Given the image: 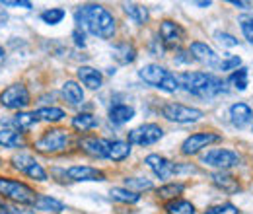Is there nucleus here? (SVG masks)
<instances>
[{"instance_id": "ddd939ff", "label": "nucleus", "mask_w": 253, "mask_h": 214, "mask_svg": "<svg viewBox=\"0 0 253 214\" xmlns=\"http://www.w3.org/2000/svg\"><path fill=\"white\" fill-rule=\"evenodd\" d=\"M222 140V136L218 132H211V130H203V132H193L189 134L181 146H179V152L181 156H197L199 152H203L205 148H209L211 144Z\"/></svg>"}, {"instance_id": "ea45409f", "label": "nucleus", "mask_w": 253, "mask_h": 214, "mask_svg": "<svg viewBox=\"0 0 253 214\" xmlns=\"http://www.w3.org/2000/svg\"><path fill=\"white\" fill-rule=\"evenodd\" d=\"M0 214H28L20 205H14L10 201L0 199Z\"/></svg>"}, {"instance_id": "412c9836", "label": "nucleus", "mask_w": 253, "mask_h": 214, "mask_svg": "<svg viewBox=\"0 0 253 214\" xmlns=\"http://www.w3.org/2000/svg\"><path fill=\"white\" fill-rule=\"evenodd\" d=\"M136 57H138V51L130 41H115L111 45V59L121 66L132 64L136 61Z\"/></svg>"}, {"instance_id": "9d476101", "label": "nucleus", "mask_w": 253, "mask_h": 214, "mask_svg": "<svg viewBox=\"0 0 253 214\" xmlns=\"http://www.w3.org/2000/svg\"><path fill=\"white\" fill-rule=\"evenodd\" d=\"M166 130L158 123H142L126 132V142L130 146H154L164 138Z\"/></svg>"}, {"instance_id": "9b49d317", "label": "nucleus", "mask_w": 253, "mask_h": 214, "mask_svg": "<svg viewBox=\"0 0 253 214\" xmlns=\"http://www.w3.org/2000/svg\"><path fill=\"white\" fill-rule=\"evenodd\" d=\"M158 39L166 51H179L185 41V30L175 20H162L158 26Z\"/></svg>"}, {"instance_id": "c03bdc74", "label": "nucleus", "mask_w": 253, "mask_h": 214, "mask_svg": "<svg viewBox=\"0 0 253 214\" xmlns=\"http://www.w3.org/2000/svg\"><path fill=\"white\" fill-rule=\"evenodd\" d=\"M173 61L177 62V64H191L193 62V57H191V53L189 51H177V55L173 57Z\"/></svg>"}, {"instance_id": "de8ad7c7", "label": "nucleus", "mask_w": 253, "mask_h": 214, "mask_svg": "<svg viewBox=\"0 0 253 214\" xmlns=\"http://www.w3.org/2000/svg\"><path fill=\"white\" fill-rule=\"evenodd\" d=\"M115 72H117V68H115V66H113V68H111V66L107 68V74H115Z\"/></svg>"}, {"instance_id": "dca6fc26", "label": "nucleus", "mask_w": 253, "mask_h": 214, "mask_svg": "<svg viewBox=\"0 0 253 214\" xmlns=\"http://www.w3.org/2000/svg\"><path fill=\"white\" fill-rule=\"evenodd\" d=\"M187 51L191 53L193 61L203 64V66H209V68L216 70L218 64H220V57L216 55V51H214L211 45H207L205 41H199V39H197V41H191Z\"/></svg>"}, {"instance_id": "79ce46f5", "label": "nucleus", "mask_w": 253, "mask_h": 214, "mask_svg": "<svg viewBox=\"0 0 253 214\" xmlns=\"http://www.w3.org/2000/svg\"><path fill=\"white\" fill-rule=\"evenodd\" d=\"M148 53H150L152 57H164V55H166V47L162 45V41H160L158 37H152V39H150V43H148Z\"/></svg>"}, {"instance_id": "6e6552de", "label": "nucleus", "mask_w": 253, "mask_h": 214, "mask_svg": "<svg viewBox=\"0 0 253 214\" xmlns=\"http://www.w3.org/2000/svg\"><path fill=\"white\" fill-rule=\"evenodd\" d=\"M32 103V93L24 82H14L0 92V105L8 111H26Z\"/></svg>"}, {"instance_id": "72a5a7b5", "label": "nucleus", "mask_w": 253, "mask_h": 214, "mask_svg": "<svg viewBox=\"0 0 253 214\" xmlns=\"http://www.w3.org/2000/svg\"><path fill=\"white\" fill-rule=\"evenodd\" d=\"M123 187L134 191V193H138V195L156 189L154 183H152V179H146V177H125V179H123Z\"/></svg>"}, {"instance_id": "4468645a", "label": "nucleus", "mask_w": 253, "mask_h": 214, "mask_svg": "<svg viewBox=\"0 0 253 214\" xmlns=\"http://www.w3.org/2000/svg\"><path fill=\"white\" fill-rule=\"evenodd\" d=\"M64 177H68L74 183H103L107 175L94 166H84V164H74L64 170Z\"/></svg>"}, {"instance_id": "c756f323", "label": "nucleus", "mask_w": 253, "mask_h": 214, "mask_svg": "<svg viewBox=\"0 0 253 214\" xmlns=\"http://www.w3.org/2000/svg\"><path fill=\"white\" fill-rule=\"evenodd\" d=\"M162 211H164V214H199L195 203H191L189 199H183V197L169 201V203H164Z\"/></svg>"}, {"instance_id": "e433bc0d", "label": "nucleus", "mask_w": 253, "mask_h": 214, "mask_svg": "<svg viewBox=\"0 0 253 214\" xmlns=\"http://www.w3.org/2000/svg\"><path fill=\"white\" fill-rule=\"evenodd\" d=\"M238 24H240V30L244 33V37L248 39V43L253 45V14H244L238 18Z\"/></svg>"}, {"instance_id": "09e8293b", "label": "nucleus", "mask_w": 253, "mask_h": 214, "mask_svg": "<svg viewBox=\"0 0 253 214\" xmlns=\"http://www.w3.org/2000/svg\"><path fill=\"white\" fill-rule=\"evenodd\" d=\"M252 132H253V125H252Z\"/></svg>"}, {"instance_id": "5701e85b", "label": "nucleus", "mask_w": 253, "mask_h": 214, "mask_svg": "<svg viewBox=\"0 0 253 214\" xmlns=\"http://www.w3.org/2000/svg\"><path fill=\"white\" fill-rule=\"evenodd\" d=\"M32 209L43 214H63V211H66V205H64L61 199H57V197L41 195V193H39Z\"/></svg>"}, {"instance_id": "39448f33", "label": "nucleus", "mask_w": 253, "mask_h": 214, "mask_svg": "<svg viewBox=\"0 0 253 214\" xmlns=\"http://www.w3.org/2000/svg\"><path fill=\"white\" fill-rule=\"evenodd\" d=\"M37 195L39 193L26 181L0 175V199L10 201V203L20 205V207H33Z\"/></svg>"}, {"instance_id": "4be33fe9", "label": "nucleus", "mask_w": 253, "mask_h": 214, "mask_svg": "<svg viewBox=\"0 0 253 214\" xmlns=\"http://www.w3.org/2000/svg\"><path fill=\"white\" fill-rule=\"evenodd\" d=\"M134 115H136V111L128 103H113L107 109V119H109L111 125H115V127H123L128 121H132Z\"/></svg>"}, {"instance_id": "20e7f679", "label": "nucleus", "mask_w": 253, "mask_h": 214, "mask_svg": "<svg viewBox=\"0 0 253 214\" xmlns=\"http://www.w3.org/2000/svg\"><path fill=\"white\" fill-rule=\"evenodd\" d=\"M70 144H72V132H68L66 128H61V127H51L43 130L39 138L33 140L35 152L47 154V156L66 152Z\"/></svg>"}, {"instance_id": "a878e982", "label": "nucleus", "mask_w": 253, "mask_h": 214, "mask_svg": "<svg viewBox=\"0 0 253 214\" xmlns=\"http://www.w3.org/2000/svg\"><path fill=\"white\" fill-rule=\"evenodd\" d=\"M185 189H187V185L183 183V181H168V183H162L160 187H156L154 193H156V197H158L160 201L169 203V201L179 199L185 193Z\"/></svg>"}, {"instance_id": "f3484780", "label": "nucleus", "mask_w": 253, "mask_h": 214, "mask_svg": "<svg viewBox=\"0 0 253 214\" xmlns=\"http://www.w3.org/2000/svg\"><path fill=\"white\" fill-rule=\"evenodd\" d=\"M39 123L35 111H20V113H14L10 117H4L0 119V125L4 128H12V130H18L22 134H28L32 128H35V125Z\"/></svg>"}, {"instance_id": "f257e3e1", "label": "nucleus", "mask_w": 253, "mask_h": 214, "mask_svg": "<svg viewBox=\"0 0 253 214\" xmlns=\"http://www.w3.org/2000/svg\"><path fill=\"white\" fill-rule=\"evenodd\" d=\"M74 24L76 28L94 35L97 39H113L117 33V20L103 4H80L74 10Z\"/></svg>"}, {"instance_id": "cd10ccee", "label": "nucleus", "mask_w": 253, "mask_h": 214, "mask_svg": "<svg viewBox=\"0 0 253 214\" xmlns=\"http://www.w3.org/2000/svg\"><path fill=\"white\" fill-rule=\"evenodd\" d=\"M132 152V146L126 140H109V148H107V160L121 164L128 160V156Z\"/></svg>"}, {"instance_id": "2eb2a0df", "label": "nucleus", "mask_w": 253, "mask_h": 214, "mask_svg": "<svg viewBox=\"0 0 253 214\" xmlns=\"http://www.w3.org/2000/svg\"><path fill=\"white\" fill-rule=\"evenodd\" d=\"M78 150L94 160H107V148H109V140H103L95 134H82L76 140Z\"/></svg>"}, {"instance_id": "4c0bfd02", "label": "nucleus", "mask_w": 253, "mask_h": 214, "mask_svg": "<svg viewBox=\"0 0 253 214\" xmlns=\"http://www.w3.org/2000/svg\"><path fill=\"white\" fill-rule=\"evenodd\" d=\"M214 39H216L218 45L226 47V49H232V47H238V45H240V39H238L236 35L228 33V31H216V33H214Z\"/></svg>"}, {"instance_id": "37998d69", "label": "nucleus", "mask_w": 253, "mask_h": 214, "mask_svg": "<svg viewBox=\"0 0 253 214\" xmlns=\"http://www.w3.org/2000/svg\"><path fill=\"white\" fill-rule=\"evenodd\" d=\"M0 6L2 8H24V10H32L33 8L32 2H26V0H2Z\"/></svg>"}, {"instance_id": "a211bd4d", "label": "nucleus", "mask_w": 253, "mask_h": 214, "mask_svg": "<svg viewBox=\"0 0 253 214\" xmlns=\"http://www.w3.org/2000/svg\"><path fill=\"white\" fill-rule=\"evenodd\" d=\"M211 183L214 185L218 191H222L224 195H228V197H234V195L244 191L242 181L236 175H232L230 171H212L211 173Z\"/></svg>"}, {"instance_id": "7ed1b4c3", "label": "nucleus", "mask_w": 253, "mask_h": 214, "mask_svg": "<svg viewBox=\"0 0 253 214\" xmlns=\"http://www.w3.org/2000/svg\"><path fill=\"white\" fill-rule=\"evenodd\" d=\"M136 74L146 86L156 88L164 93H175L177 90H181L179 74H173L171 70H168L160 62H148V64L140 66Z\"/></svg>"}, {"instance_id": "473e14b6", "label": "nucleus", "mask_w": 253, "mask_h": 214, "mask_svg": "<svg viewBox=\"0 0 253 214\" xmlns=\"http://www.w3.org/2000/svg\"><path fill=\"white\" fill-rule=\"evenodd\" d=\"M228 84L238 90V92H246L248 86H250V68L246 66H240L238 70H234L230 76H228Z\"/></svg>"}, {"instance_id": "393cba45", "label": "nucleus", "mask_w": 253, "mask_h": 214, "mask_svg": "<svg viewBox=\"0 0 253 214\" xmlns=\"http://www.w3.org/2000/svg\"><path fill=\"white\" fill-rule=\"evenodd\" d=\"M61 95L72 107H78L84 103V88L78 84V80H66L61 86Z\"/></svg>"}, {"instance_id": "b1692460", "label": "nucleus", "mask_w": 253, "mask_h": 214, "mask_svg": "<svg viewBox=\"0 0 253 214\" xmlns=\"http://www.w3.org/2000/svg\"><path fill=\"white\" fill-rule=\"evenodd\" d=\"M125 16L134 24V26H146L148 20H150V12L144 4H138V2H123L121 4Z\"/></svg>"}, {"instance_id": "c9c22d12", "label": "nucleus", "mask_w": 253, "mask_h": 214, "mask_svg": "<svg viewBox=\"0 0 253 214\" xmlns=\"http://www.w3.org/2000/svg\"><path fill=\"white\" fill-rule=\"evenodd\" d=\"M64 18H66V10L59 8V6L57 8H47V10H43L39 14V20L43 24H47V26H59Z\"/></svg>"}, {"instance_id": "2f4dec72", "label": "nucleus", "mask_w": 253, "mask_h": 214, "mask_svg": "<svg viewBox=\"0 0 253 214\" xmlns=\"http://www.w3.org/2000/svg\"><path fill=\"white\" fill-rule=\"evenodd\" d=\"M35 115H37L39 121L55 125V123H61L64 117H66V111L61 109V107L49 105V107H39V109H35Z\"/></svg>"}, {"instance_id": "7c9ffc66", "label": "nucleus", "mask_w": 253, "mask_h": 214, "mask_svg": "<svg viewBox=\"0 0 253 214\" xmlns=\"http://www.w3.org/2000/svg\"><path fill=\"white\" fill-rule=\"evenodd\" d=\"M109 199L119 203V205H136V203H140L142 195H138V193H134L126 187H111L109 189Z\"/></svg>"}, {"instance_id": "f8f14e48", "label": "nucleus", "mask_w": 253, "mask_h": 214, "mask_svg": "<svg viewBox=\"0 0 253 214\" xmlns=\"http://www.w3.org/2000/svg\"><path fill=\"white\" fill-rule=\"evenodd\" d=\"M144 166L152 171V175L156 179L164 181V183H168L171 177L177 175V162H173V160H169V158H166L162 154H148V156H144Z\"/></svg>"}, {"instance_id": "1a4fd4ad", "label": "nucleus", "mask_w": 253, "mask_h": 214, "mask_svg": "<svg viewBox=\"0 0 253 214\" xmlns=\"http://www.w3.org/2000/svg\"><path fill=\"white\" fill-rule=\"evenodd\" d=\"M10 166H12V170L20 171L24 177H28L32 181H37V183H45L49 179L47 170L33 158L32 154L28 152H16L10 158Z\"/></svg>"}, {"instance_id": "6ab92c4d", "label": "nucleus", "mask_w": 253, "mask_h": 214, "mask_svg": "<svg viewBox=\"0 0 253 214\" xmlns=\"http://www.w3.org/2000/svg\"><path fill=\"white\" fill-rule=\"evenodd\" d=\"M228 117H230V123H232L234 128L242 130L250 123H253V107L250 103H246V101H236V103L230 105Z\"/></svg>"}, {"instance_id": "a18cd8bd", "label": "nucleus", "mask_w": 253, "mask_h": 214, "mask_svg": "<svg viewBox=\"0 0 253 214\" xmlns=\"http://www.w3.org/2000/svg\"><path fill=\"white\" fill-rule=\"evenodd\" d=\"M230 4L232 6H236V8H240V10H250V2H238V0H230Z\"/></svg>"}, {"instance_id": "f704fd0d", "label": "nucleus", "mask_w": 253, "mask_h": 214, "mask_svg": "<svg viewBox=\"0 0 253 214\" xmlns=\"http://www.w3.org/2000/svg\"><path fill=\"white\" fill-rule=\"evenodd\" d=\"M201 214H242V209L232 201H220L207 207Z\"/></svg>"}, {"instance_id": "49530a36", "label": "nucleus", "mask_w": 253, "mask_h": 214, "mask_svg": "<svg viewBox=\"0 0 253 214\" xmlns=\"http://www.w3.org/2000/svg\"><path fill=\"white\" fill-rule=\"evenodd\" d=\"M6 64V51H4V47L0 45V68Z\"/></svg>"}, {"instance_id": "bb28decb", "label": "nucleus", "mask_w": 253, "mask_h": 214, "mask_svg": "<svg viewBox=\"0 0 253 214\" xmlns=\"http://www.w3.org/2000/svg\"><path fill=\"white\" fill-rule=\"evenodd\" d=\"M70 127L74 130H78V132H90V130L99 127V119L90 111H82V113H76L70 119Z\"/></svg>"}, {"instance_id": "0eeeda50", "label": "nucleus", "mask_w": 253, "mask_h": 214, "mask_svg": "<svg viewBox=\"0 0 253 214\" xmlns=\"http://www.w3.org/2000/svg\"><path fill=\"white\" fill-rule=\"evenodd\" d=\"M201 164L212 168L214 171H230L242 164V154L232 148H211L201 156Z\"/></svg>"}, {"instance_id": "c85d7f7f", "label": "nucleus", "mask_w": 253, "mask_h": 214, "mask_svg": "<svg viewBox=\"0 0 253 214\" xmlns=\"http://www.w3.org/2000/svg\"><path fill=\"white\" fill-rule=\"evenodd\" d=\"M0 146L2 148H26V134L12 130V128H0Z\"/></svg>"}, {"instance_id": "aec40b11", "label": "nucleus", "mask_w": 253, "mask_h": 214, "mask_svg": "<svg viewBox=\"0 0 253 214\" xmlns=\"http://www.w3.org/2000/svg\"><path fill=\"white\" fill-rule=\"evenodd\" d=\"M76 80H78L80 86L95 92V90H99L103 86V72L94 68V66L82 64V66L76 68Z\"/></svg>"}, {"instance_id": "f03ea898", "label": "nucleus", "mask_w": 253, "mask_h": 214, "mask_svg": "<svg viewBox=\"0 0 253 214\" xmlns=\"http://www.w3.org/2000/svg\"><path fill=\"white\" fill-rule=\"evenodd\" d=\"M179 84L183 92L191 93L201 99H214L222 93L228 92L226 82L220 76L212 72H203V70H187L179 74Z\"/></svg>"}, {"instance_id": "423d86ee", "label": "nucleus", "mask_w": 253, "mask_h": 214, "mask_svg": "<svg viewBox=\"0 0 253 214\" xmlns=\"http://www.w3.org/2000/svg\"><path fill=\"white\" fill-rule=\"evenodd\" d=\"M162 117L166 121L175 123V125H193V123H199L205 117V111L199 109V107H193V105H185V103H179V101H168L162 105L160 109Z\"/></svg>"}, {"instance_id": "58836bf2", "label": "nucleus", "mask_w": 253, "mask_h": 214, "mask_svg": "<svg viewBox=\"0 0 253 214\" xmlns=\"http://www.w3.org/2000/svg\"><path fill=\"white\" fill-rule=\"evenodd\" d=\"M242 66V59L240 57H236V55H232V57H226V59H220V64H218V72H234V70H238Z\"/></svg>"}, {"instance_id": "a19ab883", "label": "nucleus", "mask_w": 253, "mask_h": 214, "mask_svg": "<svg viewBox=\"0 0 253 214\" xmlns=\"http://www.w3.org/2000/svg\"><path fill=\"white\" fill-rule=\"evenodd\" d=\"M72 43L78 47V49H86V45H88V41H86V37H88V33L82 30H78V28H74L72 30Z\"/></svg>"}]
</instances>
